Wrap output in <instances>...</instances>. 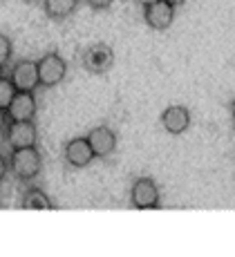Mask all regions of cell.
I'll list each match as a JSON object with an SVG mask.
<instances>
[{
	"label": "cell",
	"mask_w": 235,
	"mask_h": 257,
	"mask_svg": "<svg viewBox=\"0 0 235 257\" xmlns=\"http://www.w3.org/2000/svg\"><path fill=\"white\" fill-rule=\"evenodd\" d=\"M41 168H43V157H41V152H38L36 146L12 150L9 170L14 172V177H16L18 181H23V184L34 181L38 175H41Z\"/></svg>",
	"instance_id": "obj_1"
},
{
	"label": "cell",
	"mask_w": 235,
	"mask_h": 257,
	"mask_svg": "<svg viewBox=\"0 0 235 257\" xmlns=\"http://www.w3.org/2000/svg\"><path fill=\"white\" fill-rule=\"evenodd\" d=\"M81 63L90 74H108L114 65V52L108 43H92L83 49Z\"/></svg>",
	"instance_id": "obj_2"
},
{
	"label": "cell",
	"mask_w": 235,
	"mask_h": 257,
	"mask_svg": "<svg viewBox=\"0 0 235 257\" xmlns=\"http://www.w3.org/2000/svg\"><path fill=\"white\" fill-rule=\"evenodd\" d=\"M36 63H38V76H41L43 87H56L67 76V63L63 61V56L58 52L45 54Z\"/></svg>",
	"instance_id": "obj_3"
},
{
	"label": "cell",
	"mask_w": 235,
	"mask_h": 257,
	"mask_svg": "<svg viewBox=\"0 0 235 257\" xmlns=\"http://www.w3.org/2000/svg\"><path fill=\"white\" fill-rule=\"evenodd\" d=\"M130 204L132 208L139 210H150L159 206V186L154 179L150 177H139V179L132 181V188H130Z\"/></svg>",
	"instance_id": "obj_4"
},
{
	"label": "cell",
	"mask_w": 235,
	"mask_h": 257,
	"mask_svg": "<svg viewBox=\"0 0 235 257\" xmlns=\"http://www.w3.org/2000/svg\"><path fill=\"white\" fill-rule=\"evenodd\" d=\"M5 143L12 150L29 148L38 143V127L34 121H9L5 127Z\"/></svg>",
	"instance_id": "obj_5"
},
{
	"label": "cell",
	"mask_w": 235,
	"mask_h": 257,
	"mask_svg": "<svg viewBox=\"0 0 235 257\" xmlns=\"http://www.w3.org/2000/svg\"><path fill=\"white\" fill-rule=\"evenodd\" d=\"M9 78L14 81L18 92H36L41 85V76H38V63L29 61V58H21L12 65V74Z\"/></svg>",
	"instance_id": "obj_6"
},
{
	"label": "cell",
	"mask_w": 235,
	"mask_h": 257,
	"mask_svg": "<svg viewBox=\"0 0 235 257\" xmlns=\"http://www.w3.org/2000/svg\"><path fill=\"white\" fill-rule=\"evenodd\" d=\"M175 9L168 0H157V3L143 7V21L150 29H157V32H166L175 21Z\"/></svg>",
	"instance_id": "obj_7"
},
{
	"label": "cell",
	"mask_w": 235,
	"mask_h": 257,
	"mask_svg": "<svg viewBox=\"0 0 235 257\" xmlns=\"http://www.w3.org/2000/svg\"><path fill=\"white\" fill-rule=\"evenodd\" d=\"M63 152H65V161H67L72 168H86L97 159L88 137H74V139H69L65 143Z\"/></svg>",
	"instance_id": "obj_8"
},
{
	"label": "cell",
	"mask_w": 235,
	"mask_h": 257,
	"mask_svg": "<svg viewBox=\"0 0 235 257\" xmlns=\"http://www.w3.org/2000/svg\"><path fill=\"white\" fill-rule=\"evenodd\" d=\"M159 121H162V127L168 135L177 137V135H184L191 127V112H188L186 105H168L162 112Z\"/></svg>",
	"instance_id": "obj_9"
},
{
	"label": "cell",
	"mask_w": 235,
	"mask_h": 257,
	"mask_svg": "<svg viewBox=\"0 0 235 257\" xmlns=\"http://www.w3.org/2000/svg\"><path fill=\"white\" fill-rule=\"evenodd\" d=\"M36 94L34 92H16L14 101L7 107L9 121H34L36 116Z\"/></svg>",
	"instance_id": "obj_10"
},
{
	"label": "cell",
	"mask_w": 235,
	"mask_h": 257,
	"mask_svg": "<svg viewBox=\"0 0 235 257\" xmlns=\"http://www.w3.org/2000/svg\"><path fill=\"white\" fill-rule=\"evenodd\" d=\"M86 137H88L90 146H92L94 155L101 157V159H106V157H110L114 150H117V135H114V130L108 125L92 127Z\"/></svg>",
	"instance_id": "obj_11"
},
{
	"label": "cell",
	"mask_w": 235,
	"mask_h": 257,
	"mask_svg": "<svg viewBox=\"0 0 235 257\" xmlns=\"http://www.w3.org/2000/svg\"><path fill=\"white\" fill-rule=\"evenodd\" d=\"M79 7V0H43V12L49 21H67Z\"/></svg>",
	"instance_id": "obj_12"
},
{
	"label": "cell",
	"mask_w": 235,
	"mask_h": 257,
	"mask_svg": "<svg viewBox=\"0 0 235 257\" xmlns=\"http://www.w3.org/2000/svg\"><path fill=\"white\" fill-rule=\"evenodd\" d=\"M21 208L25 210H52V201L41 188H27L21 199Z\"/></svg>",
	"instance_id": "obj_13"
},
{
	"label": "cell",
	"mask_w": 235,
	"mask_h": 257,
	"mask_svg": "<svg viewBox=\"0 0 235 257\" xmlns=\"http://www.w3.org/2000/svg\"><path fill=\"white\" fill-rule=\"evenodd\" d=\"M16 92L18 90H16V85H14L12 78L0 76V107H3V110H7V107H9V103L14 101Z\"/></svg>",
	"instance_id": "obj_14"
},
{
	"label": "cell",
	"mask_w": 235,
	"mask_h": 257,
	"mask_svg": "<svg viewBox=\"0 0 235 257\" xmlns=\"http://www.w3.org/2000/svg\"><path fill=\"white\" fill-rule=\"evenodd\" d=\"M9 61H12V41L7 34L0 32V67L9 65Z\"/></svg>",
	"instance_id": "obj_15"
},
{
	"label": "cell",
	"mask_w": 235,
	"mask_h": 257,
	"mask_svg": "<svg viewBox=\"0 0 235 257\" xmlns=\"http://www.w3.org/2000/svg\"><path fill=\"white\" fill-rule=\"evenodd\" d=\"M86 3H88L92 9H108L110 5L114 3V0H86Z\"/></svg>",
	"instance_id": "obj_16"
},
{
	"label": "cell",
	"mask_w": 235,
	"mask_h": 257,
	"mask_svg": "<svg viewBox=\"0 0 235 257\" xmlns=\"http://www.w3.org/2000/svg\"><path fill=\"white\" fill-rule=\"evenodd\" d=\"M7 172H9V161L5 159L3 155H0V184L5 181V177H7Z\"/></svg>",
	"instance_id": "obj_17"
},
{
	"label": "cell",
	"mask_w": 235,
	"mask_h": 257,
	"mask_svg": "<svg viewBox=\"0 0 235 257\" xmlns=\"http://www.w3.org/2000/svg\"><path fill=\"white\" fill-rule=\"evenodd\" d=\"M7 110H3V107H0V132L5 130V127H7Z\"/></svg>",
	"instance_id": "obj_18"
},
{
	"label": "cell",
	"mask_w": 235,
	"mask_h": 257,
	"mask_svg": "<svg viewBox=\"0 0 235 257\" xmlns=\"http://www.w3.org/2000/svg\"><path fill=\"white\" fill-rule=\"evenodd\" d=\"M168 3H171V5H173V7H182V5H184V3H186V0H168Z\"/></svg>",
	"instance_id": "obj_19"
},
{
	"label": "cell",
	"mask_w": 235,
	"mask_h": 257,
	"mask_svg": "<svg viewBox=\"0 0 235 257\" xmlns=\"http://www.w3.org/2000/svg\"><path fill=\"white\" fill-rule=\"evenodd\" d=\"M141 7H148V5H152V3H157V0H137Z\"/></svg>",
	"instance_id": "obj_20"
},
{
	"label": "cell",
	"mask_w": 235,
	"mask_h": 257,
	"mask_svg": "<svg viewBox=\"0 0 235 257\" xmlns=\"http://www.w3.org/2000/svg\"><path fill=\"white\" fill-rule=\"evenodd\" d=\"M231 114H233V118H235V98H233V103H231Z\"/></svg>",
	"instance_id": "obj_21"
},
{
	"label": "cell",
	"mask_w": 235,
	"mask_h": 257,
	"mask_svg": "<svg viewBox=\"0 0 235 257\" xmlns=\"http://www.w3.org/2000/svg\"><path fill=\"white\" fill-rule=\"evenodd\" d=\"M0 76H3V67H0Z\"/></svg>",
	"instance_id": "obj_22"
}]
</instances>
